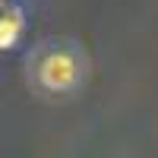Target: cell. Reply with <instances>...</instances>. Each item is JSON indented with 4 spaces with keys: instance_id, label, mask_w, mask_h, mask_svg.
Returning <instances> with one entry per match:
<instances>
[{
    "instance_id": "obj_1",
    "label": "cell",
    "mask_w": 158,
    "mask_h": 158,
    "mask_svg": "<svg viewBox=\"0 0 158 158\" xmlns=\"http://www.w3.org/2000/svg\"><path fill=\"white\" fill-rule=\"evenodd\" d=\"M79 79V60L70 51H51L38 60V82L48 92H67Z\"/></svg>"
},
{
    "instance_id": "obj_2",
    "label": "cell",
    "mask_w": 158,
    "mask_h": 158,
    "mask_svg": "<svg viewBox=\"0 0 158 158\" xmlns=\"http://www.w3.org/2000/svg\"><path fill=\"white\" fill-rule=\"evenodd\" d=\"M22 32H25V16H22V10L13 6V3H3V16H0V44L10 51V48L22 38Z\"/></svg>"
}]
</instances>
